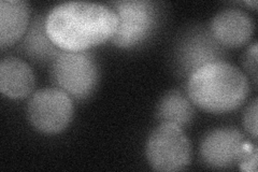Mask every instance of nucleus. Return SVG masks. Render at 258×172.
Instances as JSON below:
<instances>
[{
    "label": "nucleus",
    "mask_w": 258,
    "mask_h": 172,
    "mask_svg": "<svg viewBox=\"0 0 258 172\" xmlns=\"http://www.w3.org/2000/svg\"><path fill=\"white\" fill-rule=\"evenodd\" d=\"M117 15L110 6L68 2L54 7L45 18V29L52 42L62 51L83 52L114 36Z\"/></svg>",
    "instance_id": "1"
},
{
    "label": "nucleus",
    "mask_w": 258,
    "mask_h": 172,
    "mask_svg": "<svg viewBox=\"0 0 258 172\" xmlns=\"http://www.w3.org/2000/svg\"><path fill=\"white\" fill-rule=\"evenodd\" d=\"M191 102L210 113H227L244 103L249 83L244 72L227 62H216L196 70L187 79Z\"/></svg>",
    "instance_id": "2"
},
{
    "label": "nucleus",
    "mask_w": 258,
    "mask_h": 172,
    "mask_svg": "<svg viewBox=\"0 0 258 172\" xmlns=\"http://www.w3.org/2000/svg\"><path fill=\"white\" fill-rule=\"evenodd\" d=\"M51 80L72 99L84 100L98 85L99 69L92 54L61 50L52 61Z\"/></svg>",
    "instance_id": "3"
},
{
    "label": "nucleus",
    "mask_w": 258,
    "mask_h": 172,
    "mask_svg": "<svg viewBox=\"0 0 258 172\" xmlns=\"http://www.w3.org/2000/svg\"><path fill=\"white\" fill-rule=\"evenodd\" d=\"M145 154L153 170L175 172L189 166L192 149L183 128L163 123L149 136Z\"/></svg>",
    "instance_id": "4"
},
{
    "label": "nucleus",
    "mask_w": 258,
    "mask_h": 172,
    "mask_svg": "<svg viewBox=\"0 0 258 172\" xmlns=\"http://www.w3.org/2000/svg\"><path fill=\"white\" fill-rule=\"evenodd\" d=\"M111 8L117 15L118 25L112 43L122 48H132L143 43L155 30L159 12L149 0H120Z\"/></svg>",
    "instance_id": "5"
},
{
    "label": "nucleus",
    "mask_w": 258,
    "mask_h": 172,
    "mask_svg": "<svg viewBox=\"0 0 258 172\" xmlns=\"http://www.w3.org/2000/svg\"><path fill=\"white\" fill-rule=\"evenodd\" d=\"M72 98L57 87L39 89L29 98L27 119L38 132L55 135L63 132L74 118Z\"/></svg>",
    "instance_id": "6"
},
{
    "label": "nucleus",
    "mask_w": 258,
    "mask_h": 172,
    "mask_svg": "<svg viewBox=\"0 0 258 172\" xmlns=\"http://www.w3.org/2000/svg\"><path fill=\"white\" fill-rule=\"evenodd\" d=\"M226 47L217 41L210 28L196 26L181 37L175 47V66L180 75L188 79L206 65L225 62Z\"/></svg>",
    "instance_id": "7"
},
{
    "label": "nucleus",
    "mask_w": 258,
    "mask_h": 172,
    "mask_svg": "<svg viewBox=\"0 0 258 172\" xmlns=\"http://www.w3.org/2000/svg\"><path fill=\"white\" fill-rule=\"evenodd\" d=\"M245 137L233 127L217 128L209 132L200 146L201 158L214 169H228L238 165L244 151Z\"/></svg>",
    "instance_id": "8"
},
{
    "label": "nucleus",
    "mask_w": 258,
    "mask_h": 172,
    "mask_svg": "<svg viewBox=\"0 0 258 172\" xmlns=\"http://www.w3.org/2000/svg\"><path fill=\"white\" fill-rule=\"evenodd\" d=\"M209 28L223 46L240 47L251 41L255 24L247 12L230 8L215 14Z\"/></svg>",
    "instance_id": "9"
},
{
    "label": "nucleus",
    "mask_w": 258,
    "mask_h": 172,
    "mask_svg": "<svg viewBox=\"0 0 258 172\" xmlns=\"http://www.w3.org/2000/svg\"><path fill=\"white\" fill-rule=\"evenodd\" d=\"M36 85L35 73L18 57H6L0 63V92L11 99L28 97Z\"/></svg>",
    "instance_id": "10"
},
{
    "label": "nucleus",
    "mask_w": 258,
    "mask_h": 172,
    "mask_svg": "<svg viewBox=\"0 0 258 172\" xmlns=\"http://www.w3.org/2000/svg\"><path fill=\"white\" fill-rule=\"evenodd\" d=\"M30 6L25 0L0 2V47L13 45L27 30Z\"/></svg>",
    "instance_id": "11"
},
{
    "label": "nucleus",
    "mask_w": 258,
    "mask_h": 172,
    "mask_svg": "<svg viewBox=\"0 0 258 172\" xmlns=\"http://www.w3.org/2000/svg\"><path fill=\"white\" fill-rule=\"evenodd\" d=\"M195 117L194 103L187 95L172 89L160 98L156 108V118L163 123H170L181 128L187 127Z\"/></svg>",
    "instance_id": "12"
},
{
    "label": "nucleus",
    "mask_w": 258,
    "mask_h": 172,
    "mask_svg": "<svg viewBox=\"0 0 258 172\" xmlns=\"http://www.w3.org/2000/svg\"><path fill=\"white\" fill-rule=\"evenodd\" d=\"M22 46L28 56L37 61H53L61 51L48 37L45 29V20L40 16L31 22Z\"/></svg>",
    "instance_id": "13"
},
{
    "label": "nucleus",
    "mask_w": 258,
    "mask_h": 172,
    "mask_svg": "<svg viewBox=\"0 0 258 172\" xmlns=\"http://www.w3.org/2000/svg\"><path fill=\"white\" fill-rule=\"evenodd\" d=\"M240 170L246 172H256L257 168V146L251 142L246 141L244 145V151L241 155L238 162Z\"/></svg>",
    "instance_id": "14"
},
{
    "label": "nucleus",
    "mask_w": 258,
    "mask_h": 172,
    "mask_svg": "<svg viewBox=\"0 0 258 172\" xmlns=\"http://www.w3.org/2000/svg\"><path fill=\"white\" fill-rule=\"evenodd\" d=\"M243 125L246 132L254 139L257 138V99L248 104L243 117Z\"/></svg>",
    "instance_id": "15"
},
{
    "label": "nucleus",
    "mask_w": 258,
    "mask_h": 172,
    "mask_svg": "<svg viewBox=\"0 0 258 172\" xmlns=\"http://www.w3.org/2000/svg\"><path fill=\"white\" fill-rule=\"evenodd\" d=\"M243 66L247 73L253 79L254 84L257 85V43L254 42L248 47L244 57Z\"/></svg>",
    "instance_id": "16"
},
{
    "label": "nucleus",
    "mask_w": 258,
    "mask_h": 172,
    "mask_svg": "<svg viewBox=\"0 0 258 172\" xmlns=\"http://www.w3.org/2000/svg\"><path fill=\"white\" fill-rule=\"evenodd\" d=\"M245 5H247L249 7H253L255 9L256 6H257V2H256V0H253V2H245Z\"/></svg>",
    "instance_id": "17"
}]
</instances>
